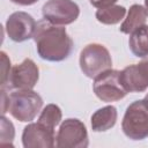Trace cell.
Segmentation results:
<instances>
[{
	"label": "cell",
	"instance_id": "9c48e42d",
	"mask_svg": "<svg viewBox=\"0 0 148 148\" xmlns=\"http://www.w3.org/2000/svg\"><path fill=\"white\" fill-rule=\"evenodd\" d=\"M24 148H52L56 146V133L53 128L37 121L24 127L22 133Z\"/></svg>",
	"mask_w": 148,
	"mask_h": 148
},
{
	"label": "cell",
	"instance_id": "4fadbf2b",
	"mask_svg": "<svg viewBox=\"0 0 148 148\" xmlns=\"http://www.w3.org/2000/svg\"><path fill=\"white\" fill-rule=\"evenodd\" d=\"M128 46L131 52L138 58L148 56V25L143 24L131 34Z\"/></svg>",
	"mask_w": 148,
	"mask_h": 148
},
{
	"label": "cell",
	"instance_id": "9a60e30c",
	"mask_svg": "<svg viewBox=\"0 0 148 148\" xmlns=\"http://www.w3.org/2000/svg\"><path fill=\"white\" fill-rule=\"evenodd\" d=\"M126 14V9L123 6L112 5L105 8H99L96 12V18L103 24H117L119 23Z\"/></svg>",
	"mask_w": 148,
	"mask_h": 148
},
{
	"label": "cell",
	"instance_id": "ffe728a7",
	"mask_svg": "<svg viewBox=\"0 0 148 148\" xmlns=\"http://www.w3.org/2000/svg\"><path fill=\"white\" fill-rule=\"evenodd\" d=\"M8 109V94L5 91L3 88H1V113L5 114Z\"/></svg>",
	"mask_w": 148,
	"mask_h": 148
},
{
	"label": "cell",
	"instance_id": "8992f818",
	"mask_svg": "<svg viewBox=\"0 0 148 148\" xmlns=\"http://www.w3.org/2000/svg\"><path fill=\"white\" fill-rule=\"evenodd\" d=\"M88 145V132L81 120L68 118L61 123L56 136L58 148H86Z\"/></svg>",
	"mask_w": 148,
	"mask_h": 148
},
{
	"label": "cell",
	"instance_id": "7402d4cb",
	"mask_svg": "<svg viewBox=\"0 0 148 148\" xmlns=\"http://www.w3.org/2000/svg\"><path fill=\"white\" fill-rule=\"evenodd\" d=\"M145 9H146V13L148 16V0H145Z\"/></svg>",
	"mask_w": 148,
	"mask_h": 148
},
{
	"label": "cell",
	"instance_id": "5bb4252c",
	"mask_svg": "<svg viewBox=\"0 0 148 148\" xmlns=\"http://www.w3.org/2000/svg\"><path fill=\"white\" fill-rule=\"evenodd\" d=\"M147 20V13L143 6L141 5H133L131 6L127 17L121 23L119 30L123 34H132L135 29L140 28L146 23Z\"/></svg>",
	"mask_w": 148,
	"mask_h": 148
},
{
	"label": "cell",
	"instance_id": "e0dca14e",
	"mask_svg": "<svg viewBox=\"0 0 148 148\" xmlns=\"http://www.w3.org/2000/svg\"><path fill=\"white\" fill-rule=\"evenodd\" d=\"M1 131H0V147H13V140L15 135L13 124L2 114L1 117Z\"/></svg>",
	"mask_w": 148,
	"mask_h": 148
},
{
	"label": "cell",
	"instance_id": "7a4b0ae2",
	"mask_svg": "<svg viewBox=\"0 0 148 148\" xmlns=\"http://www.w3.org/2000/svg\"><path fill=\"white\" fill-rule=\"evenodd\" d=\"M42 106L43 98L32 89H17L8 94L7 112L22 123L34 120Z\"/></svg>",
	"mask_w": 148,
	"mask_h": 148
},
{
	"label": "cell",
	"instance_id": "ac0fdd59",
	"mask_svg": "<svg viewBox=\"0 0 148 148\" xmlns=\"http://www.w3.org/2000/svg\"><path fill=\"white\" fill-rule=\"evenodd\" d=\"M0 56H1V88H5V86L9 82V76L12 72L10 60L3 51L0 53Z\"/></svg>",
	"mask_w": 148,
	"mask_h": 148
},
{
	"label": "cell",
	"instance_id": "52a82bcc",
	"mask_svg": "<svg viewBox=\"0 0 148 148\" xmlns=\"http://www.w3.org/2000/svg\"><path fill=\"white\" fill-rule=\"evenodd\" d=\"M43 17L57 25L74 22L80 15L79 6L72 0H47L42 8Z\"/></svg>",
	"mask_w": 148,
	"mask_h": 148
},
{
	"label": "cell",
	"instance_id": "277c9868",
	"mask_svg": "<svg viewBox=\"0 0 148 148\" xmlns=\"http://www.w3.org/2000/svg\"><path fill=\"white\" fill-rule=\"evenodd\" d=\"M112 59L109 50L101 44H88L80 53V68L82 73L89 77L95 79L103 72L110 69Z\"/></svg>",
	"mask_w": 148,
	"mask_h": 148
},
{
	"label": "cell",
	"instance_id": "603a6c76",
	"mask_svg": "<svg viewBox=\"0 0 148 148\" xmlns=\"http://www.w3.org/2000/svg\"><path fill=\"white\" fill-rule=\"evenodd\" d=\"M145 98H146V99H147V101H148V94H147V95H146V97H145Z\"/></svg>",
	"mask_w": 148,
	"mask_h": 148
},
{
	"label": "cell",
	"instance_id": "2e32d148",
	"mask_svg": "<svg viewBox=\"0 0 148 148\" xmlns=\"http://www.w3.org/2000/svg\"><path fill=\"white\" fill-rule=\"evenodd\" d=\"M61 110L58 105L56 104H47L43 111L40 112L39 114V118H38V121L46 125L47 127L50 128H56V126L60 123L61 120Z\"/></svg>",
	"mask_w": 148,
	"mask_h": 148
},
{
	"label": "cell",
	"instance_id": "6da1fadb",
	"mask_svg": "<svg viewBox=\"0 0 148 148\" xmlns=\"http://www.w3.org/2000/svg\"><path fill=\"white\" fill-rule=\"evenodd\" d=\"M34 40L39 57L47 61H62L73 50V39L62 25L53 24L45 18L37 23Z\"/></svg>",
	"mask_w": 148,
	"mask_h": 148
},
{
	"label": "cell",
	"instance_id": "5b68a950",
	"mask_svg": "<svg viewBox=\"0 0 148 148\" xmlns=\"http://www.w3.org/2000/svg\"><path fill=\"white\" fill-rule=\"evenodd\" d=\"M92 90L101 101L106 103L120 101L128 94L120 81V72L111 68L94 79Z\"/></svg>",
	"mask_w": 148,
	"mask_h": 148
},
{
	"label": "cell",
	"instance_id": "8fae6325",
	"mask_svg": "<svg viewBox=\"0 0 148 148\" xmlns=\"http://www.w3.org/2000/svg\"><path fill=\"white\" fill-rule=\"evenodd\" d=\"M39 79V69L31 59H24L12 68L9 82L15 89H32Z\"/></svg>",
	"mask_w": 148,
	"mask_h": 148
},
{
	"label": "cell",
	"instance_id": "d6986e66",
	"mask_svg": "<svg viewBox=\"0 0 148 148\" xmlns=\"http://www.w3.org/2000/svg\"><path fill=\"white\" fill-rule=\"evenodd\" d=\"M118 0H89V2L96 7V8H105V7H109V6H112L117 2Z\"/></svg>",
	"mask_w": 148,
	"mask_h": 148
},
{
	"label": "cell",
	"instance_id": "30bf717a",
	"mask_svg": "<svg viewBox=\"0 0 148 148\" xmlns=\"http://www.w3.org/2000/svg\"><path fill=\"white\" fill-rule=\"evenodd\" d=\"M120 81L127 92H142L148 88V56L139 64L125 67L120 72Z\"/></svg>",
	"mask_w": 148,
	"mask_h": 148
},
{
	"label": "cell",
	"instance_id": "7c38bea8",
	"mask_svg": "<svg viewBox=\"0 0 148 148\" xmlns=\"http://www.w3.org/2000/svg\"><path fill=\"white\" fill-rule=\"evenodd\" d=\"M117 109L112 105L98 109L91 116V128L94 132H105L112 128L117 121Z\"/></svg>",
	"mask_w": 148,
	"mask_h": 148
},
{
	"label": "cell",
	"instance_id": "44dd1931",
	"mask_svg": "<svg viewBox=\"0 0 148 148\" xmlns=\"http://www.w3.org/2000/svg\"><path fill=\"white\" fill-rule=\"evenodd\" d=\"M10 1L16 5H21V6H30V5L36 3L38 0H10Z\"/></svg>",
	"mask_w": 148,
	"mask_h": 148
},
{
	"label": "cell",
	"instance_id": "3957f363",
	"mask_svg": "<svg viewBox=\"0 0 148 148\" xmlns=\"http://www.w3.org/2000/svg\"><path fill=\"white\" fill-rule=\"evenodd\" d=\"M121 130L131 140H143L148 136V101L146 98L130 104L125 111Z\"/></svg>",
	"mask_w": 148,
	"mask_h": 148
},
{
	"label": "cell",
	"instance_id": "ba28073f",
	"mask_svg": "<svg viewBox=\"0 0 148 148\" xmlns=\"http://www.w3.org/2000/svg\"><path fill=\"white\" fill-rule=\"evenodd\" d=\"M37 23L34 17L25 12H15L6 21L8 37L16 43L28 40L34 37Z\"/></svg>",
	"mask_w": 148,
	"mask_h": 148
}]
</instances>
